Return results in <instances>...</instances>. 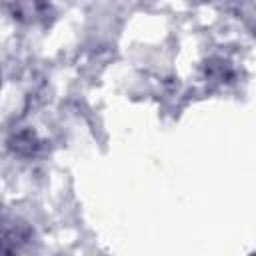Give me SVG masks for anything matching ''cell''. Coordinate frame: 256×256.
I'll return each instance as SVG.
<instances>
[{"label": "cell", "instance_id": "1", "mask_svg": "<svg viewBox=\"0 0 256 256\" xmlns=\"http://www.w3.org/2000/svg\"><path fill=\"white\" fill-rule=\"evenodd\" d=\"M48 14L46 0H14V18L22 22H40Z\"/></svg>", "mask_w": 256, "mask_h": 256}]
</instances>
